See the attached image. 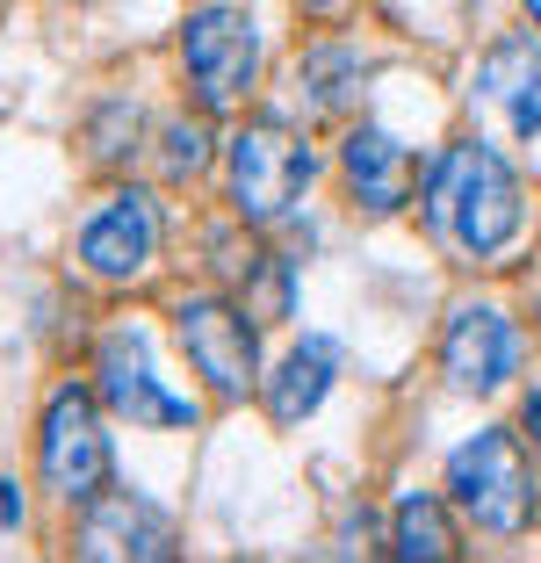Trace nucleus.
<instances>
[{
    "label": "nucleus",
    "mask_w": 541,
    "mask_h": 563,
    "mask_svg": "<svg viewBox=\"0 0 541 563\" xmlns=\"http://www.w3.org/2000/svg\"><path fill=\"white\" fill-rule=\"evenodd\" d=\"M427 202L448 224V239L470 246V253H498L520 232V181H512V166L498 159L492 145H476V137H462V145L441 152V166H433V181H427Z\"/></svg>",
    "instance_id": "nucleus-1"
},
{
    "label": "nucleus",
    "mask_w": 541,
    "mask_h": 563,
    "mask_svg": "<svg viewBox=\"0 0 541 563\" xmlns=\"http://www.w3.org/2000/svg\"><path fill=\"white\" fill-rule=\"evenodd\" d=\"M448 484L484 534H520L534 520V470H527L520 441L506 427H484L476 441H462L455 463H448Z\"/></svg>",
    "instance_id": "nucleus-2"
},
{
    "label": "nucleus",
    "mask_w": 541,
    "mask_h": 563,
    "mask_svg": "<svg viewBox=\"0 0 541 563\" xmlns=\"http://www.w3.org/2000/svg\"><path fill=\"white\" fill-rule=\"evenodd\" d=\"M311 188V145L289 137L281 123H246L231 137V202L246 224H275Z\"/></svg>",
    "instance_id": "nucleus-3"
},
{
    "label": "nucleus",
    "mask_w": 541,
    "mask_h": 563,
    "mask_svg": "<svg viewBox=\"0 0 541 563\" xmlns=\"http://www.w3.org/2000/svg\"><path fill=\"white\" fill-rule=\"evenodd\" d=\"M36 455H44V477L58 498H101L109 492V433L95 419V398L87 390H51L44 405V433H36Z\"/></svg>",
    "instance_id": "nucleus-4"
},
{
    "label": "nucleus",
    "mask_w": 541,
    "mask_h": 563,
    "mask_svg": "<svg viewBox=\"0 0 541 563\" xmlns=\"http://www.w3.org/2000/svg\"><path fill=\"white\" fill-rule=\"evenodd\" d=\"M180 58H188V80H196L202 109H231V101L253 95V73H261V36L239 8H202L180 30Z\"/></svg>",
    "instance_id": "nucleus-5"
},
{
    "label": "nucleus",
    "mask_w": 541,
    "mask_h": 563,
    "mask_svg": "<svg viewBox=\"0 0 541 563\" xmlns=\"http://www.w3.org/2000/svg\"><path fill=\"white\" fill-rule=\"evenodd\" d=\"M180 325V347H188V362L202 368V383H210L217 398H246L253 390V325L239 311H231L224 297H188L174 311Z\"/></svg>",
    "instance_id": "nucleus-6"
},
{
    "label": "nucleus",
    "mask_w": 541,
    "mask_h": 563,
    "mask_svg": "<svg viewBox=\"0 0 541 563\" xmlns=\"http://www.w3.org/2000/svg\"><path fill=\"white\" fill-rule=\"evenodd\" d=\"M101 398L131 419V427H196V405L174 398V390L152 376L137 332H109V340H101Z\"/></svg>",
    "instance_id": "nucleus-7"
},
{
    "label": "nucleus",
    "mask_w": 541,
    "mask_h": 563,
    "mask_svg": "<svg viewBox=\"0 0 541 563\" xmlns=\"http://www.w3.org/2000/svg\"><path fill=\"white\" fill-rule=\"evenodd\" d=\"M80 556L109 563V556H137V563H166L174 556V520L152 514L145 498H123V492H101L87 498V520H80Z\"/></svg>",
    "instance_id": "nucleus-8"
},
{
    "label": "nucleus",
    "mask_w": 541,
    "mask_h": 563,
    "mask_svg": "<svg viewBox=\"0 0 541 563\" xmlns=\"http://www.w3.org/2000/svg\"><path fill=\"white\" fill-rule=\"evenodd\" d=\"M441 368L455 390H476V398H492L498 383L512 376V325L492 311V303H470L455 311L448 325V347H441Z\"/></svg>",
    "instance_id": "nucleus-9"
},
{
    "label": "nucleus",
    "mask_w": 541,
    "mask_h": 563,
    "mask_svg": "<svg viewBox=\"0 0 541 563\" xmlns=\"http://www.w3.org/2000/svg\"><path fill=\"white\" fill-rule=\"evenodd\" d=\"M152 246H159V210H152L137 188L115 196L101 217H87V232H80V261L95 267V275H109V282L137 275V267L152 261Z\"/></svg>",
    "instance_id": "nucleus-10"
},
{
    "label": "nucleus",
    "mask_w": 541,
    "mask_h": 563,
    "mask_svg": "<svg viewBox=\"0 0 541 563\" xmlns=\"http://www.w3.org/2000/svg\"><path fill=\"white\" fill-rule=\"evenodd\" d=\"M340 166H346V188H354V202H361V210H376V217L405 210V196H411V152L397 145L390 131L361 123V131L346 137Z\"/></svg>",
    "instance_id": "nucleus-11"
},
{
    "label": "nucleus",
    "mask_w": 541,
    "mask_h": 563,
    "mask_svg": "<svg viewBox=\"0 0 541 563\" xmlns=\"http://www.w3.org/2000/svg\"><path fill=\"white\" fill-rule=\"evenodd\" d=\"M476 80H484V95H492L527 137L541 131V44H534V36H506V44L484 58Z\"/></svg>",
    "instance_id": "nucleus-12"
},
{
    "label": "nucleus",
    "mask_w": 541,
    "mask_h": 563,
    "mask_svg": "<svg viewBox=\"0 0 541 563\" xmlns=\"http://www.w3.org/2000/svg\"><path fill=\"white\" fill-rule=\"evenodd\" d=\"M325 390H332V347H325V340H303V347L275 368L267 412H275L281 427H296L303 412H318V398H325Z\"/></svg>",
    "instance_id": "nucleus-13"
},
{
    "label": "nucleus",
    "mask_w": 541,
    "mask_h": 563,
    "mask_svg": "<svg viewBox=\"0 0 541 563\" xmlns=\"http://www.w3.org/2000/svg\"><path fill=\"white\" fill-rule=\"evenodd\" d=\"M390 549L405 563H441V556H455V528H448V514L433 506V498H405V506H397Z\"/></svg>",
    "instance_id": "nucleus-14"
},
{
    "label": "nucleus",
    "mask_w": 541,
    "mask_h": 563,
    "mask_svg": "<svg viewBox=\"0 0 541 563\" xmlns=\"http://www.w3.org/2000/svg\"><path fill=\"white\" fill-rule=\"evenodd\" d=\"M246 311L261 318V325L289 318V261H261V275L246 282Z\"/></svg>",
    "instance_id": "nucleus-15"
},
{
    "label": "nucleus",
    "mask_w": 541,
    "mask_h": 563,
    "mask_svg": "<svg viewBox=\"0 0 541 563\" xmlns=\"http://www.w3.org/2000/svg\"><path fill=\"white\" fill-rule=\"evenodd\" d=\"M210 166V131L202 123H174L166 131V174H202Z\"/></svg>",
    "instance_id": "nucleus-16"
},
{
    "label": "nucleus",
    "mask_w": 541,
    "mask_h": 563,
    "mask_svg": "<svg viewBox=\"0 0 541 563\" xmlns=\"http://www.w3.org/2000/svg\"><path fill=\"white\" fill-rule=\"evenodd\" d=\"M15 528H22V492L0 477V534H15Z\"/></svg>",
    "instance_id": "nucleus-17"
},
{
    "label": "nucleus",
    "mask_w": 541,
    "mask_h": 563,
    "mask_svg": "<svg viewBox=\"0 0 541 563\" xmlns=\"http://www.w3.org/2000/svg\"><path fill=\"white\" fill-rule=\"evenodd\" d=\"M527 427H534V441H541V398H527Z\"/></svg>",
    "instance_id": "nucleus-18"
},
{
    "label": "nucleus",
    "mask_w": 541,
    "mask_h": 563,
    "mask_svg": "<svg viewBox=\"0 0 541 563\" xmlns=\"http://www.w3.org/2000/svg\"><path fill=\"white\" fill-rule=\"evenodd\" d=\"M527 15H534V22H541V0H527Z\"/></svg>",
    "instance_id": "nucleus-19"
},
{
    "label": "nucleus",
    "mask_w": 541,
    "mask_h": 563,
    "mask_svg": "<svg viewBox=\"0 0 541 563\" xmlns=\"http://www.w3.org/2000/svg\"><path fill=\"white\" fill-rule=\"evenodd\" d=\"M303 8H325V0H303Z\"/></svg>",
    "instance_id": "nucleus-20"
}]
</instances>
